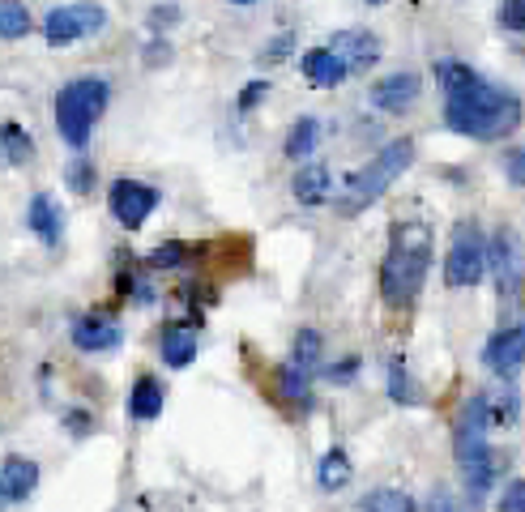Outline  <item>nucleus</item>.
I'll list each match as a JSON object with an SVG mask.
<instances>
[{
  "label": "nucleus",
  "mask_w": 525,
  "mask_h": 512,
  "mask_svg": "<svg viewBox=\"0 0 525 512\" xmlns=\"http://www.w3.org/2000/svg\"><path fill=\"white\" fill-rule=\"evenodd\" d=\"M436 82L444 90V124H449L457 137L500 141L508 133H517L521 99L513 90L491 86L487 77H479L470 64H461V60H440L436 64Z\"/></svg>",
  "instance_id": "nucleus-1"
},
{
  "label": "nucleus",
  "mask_w": 525,
  "mask_h": 512,
  "mask_svg": "<svg viewBox=\"0 0 525 512\" xmlns=\"http://www.w3.org/2000/svg\"><path fill=\"white\" fill-rule=\"evenodd\" d=\"M427 269H432V231L423 222H397L385 265H380V295H385V303H393V308L415 303L427 282Z\"/></svg>",
  "instance_id": "nucleus-2"
},
{
  "label": "nucleus",
  "mask_w": 525,
  "mask_h": 512,
  "mask_svg": "<svg viewBox=\"0 0 525 512\" xmlns=\"http://www.w3.org/2000/svg\"><path fill=\"white\" fill-rule=\"evenodd\" d=\"M487 423H491L487 393H474L453 423V461L461 470V483H466L470 500H483V491L496 483V453L487 444Z\"/></svg>",
  "instance_id": "nucleus-3"
},
{
  "label": "nucleus",
  "mask_w": 525,
  "mask_h": 512,
  "mask_svg": "<svg viewBox=\"0 0 525 512\" xmlns=\"http://www.w3.org/2000/svg\"><path fill=\"white\" fill-rule=\"evenodd\" d=\"M410 163H415V141L410 137H397V141H389V146H380V154L368 158V163L346 180L342 197H338V214L355 218L363 210H372V205L410 171Z\"/></svg>",
  "instance_id": "nucleus-4"
},
{
  "label": "nucleus",
  "mask_w": 525,
  "mask_h": 512,
  "mask_svg": "<svg viewBox=\"0 0 525 512\" xmlns=\"http://www.w3.org/2000/svg\"><path fill=\"white\" fill-rule=\"evenodd\" d=\"M107 99H111V86L103 77H77V82L60 86L56 94V128L65 137V146L73 150H86L90 146V133L99 116L107 111Z\"/></svg>",
  "instance_id": "nucleus-5"
},
{
  "label": "nucleus",
  "mask_w": 525,
  "mask_h": 512,
  "mask_svg": "<svg viewBox=\"0 0 525 512\" xmlns=\"http://www.w3.org/2000/svg\"><path fill=\"white\" fill-rule=\"evenodd\" d=\"M487 278V244L474 222H457L449 256H444V282L453 291H466V286H479Z\"/></svg>",
  "instance_id": "nucleus-6"
},
{
  "label": "nucleus",
  "mask_w": 525,
  "mask_h": 512,
  "mask_svg": "<svg viewBox=\"0 0 525 512\" xmlns=\"http://www.w3.org/2000/svg\"><path fill=\"white\" fill-rule=\"evenodd\" d=\"M103 26H107L103 5H56V9H47V18H43V39L52 47H69L77 39L99 35Z\"/></svg>",
  "instance_id": "nucleus-7"
},
{
  "label": "nucleus",
  "mask_w": 525,
  "mask_h": 512,
  "mask_svg": "<svg viewBox=\"0 0 525 512\" xmlns=\"http://www.w3.org/2000/svg\"><path fill=\"white\" fill-rule=\"evenodd\" d=\"M158 188L141 184V180H116L107 188V205H111V218L120 222L124 231H141L146 227V218L158 210Z\"/></svg>",
  "instance_id": "nucleus-8"
},
{
  "label": "nucleus",
  "mask_w": 525,
  "mask_h": 512,
  "mask_svg": "<svg viewBox=\"0 0 525 512\" xmlns=\"http://www.w3.org/2000/svg\"><path fill=\"white\" fill-rule=\"evenodd\" d=\"M487 274L496 278V291L500 299H517L521 282H525V256H521V244L513 231H496L487 248Z\"/></svg>",
  "instance_id": "nucleus-9"
},
{
  "label": "nucleus",
  "mask_w": 525,
  "mask_h": 512,
  "mask_svg": "<svg viewBox=\"0 0 525 512\" xmlns=\"http://www.w3.org/2000/svg\"><path fill=\"white\" fill-rule=\"evenodd\" d=\"M325 47L346 64V73H368L372 64L380 60V39L372 35V30H363V26L338 30V35H333Z\"/></svg>",
  "instance_id": "nucleus-10"
},
{
  "label": "nucleus",
  "mask_w": 525,
  "mask_h": 512,
  "mask_svg": "<svg viewBox=\"0 0 525 512\" xmlns=\"http://www.w3.org/2000/svg\"><path fill=\"white\" fill-rule=\"evenodd\" d=\"M423 94V77L419 73H389V77H380V82L372 86V103L380 111H389V116H402V111L415 107V99Z\"/></svg>",
  "instance_id": "nucleus-11"
},
{
  "label": "nucleus",
  "mask_w": 525,
  "mask_h": 512,
  "mask_svg": "<svg viewBox=\"0 0 525 512\" xmlns=\"http://www.w3.org/2000/svg\"><path fill=\"white\" fill-rule=\"evenodd\" d=\"M120 338H124V329L111 316L90 312V316H77L73 320V346L86 350V355H107V350L120 346Z\"/></svg>",
  "instance_id": "nucleus-12"
},
{
  "label": "nucleus",
  "mask_w": 525,
  "mask_h": 512,
  "mask_svg": "<svg viewBox=\"0 0 525 512\" xmlns=\"http://www.w3.org/2000/svg\"><path fill=\"white\" fill-rule=\"evenodd\" d=\"M35 487H39V466L30 457H5L0 461V495H5L9 504L30 500Z\"/></svg>",
  "instance_id": "nucleus-13"
},
{
  "label": "nucleus",
  "mask_w": 525,
  "mask_h": 512,
  "mask_svg": "<svg viewBox=\"0 0 525 512\" xmlns=\"http://www.w3.org/2000/svg\"><path fill=\"white\" fill-rule=\"evenodd\" d=\"M483 363L491 367V372H513L517 363H525V325H508V329H500L496 338L487 342V350H483Z\"/></svg>",
  "instance_id": "nucleus-14"
},
{
  "label": "nucleus",
  "mask_w": 525,
  "mask_h": 512,
  "mask_svg": "<svg viewBox=\"0 0 525 512\" xmlns=\"http://www.w3.org/2000/svg\"><path fill=\"white\" fill-rule=\"evenodd\" d=\"M26 222H30V231H35L47 248L60 244V231H65V214H60V205H56L52 192H35V197H30Z\"/></svg>",
  "instance_id": "nucleus-15"
},
{
  "label": "nucleus",
  "mask_w": 525,
  "mask_h": 512,
  "mask_svg": "<svg viewBox=\"0 0 525 512\" xmlns=\"http://www.w3.org/2000/svg\"><path fill=\"white\" fill-rule=\"evenodd\" d=\"M299 73L308 77L312 86H321V90H333V86H342L346 82V64L329 52V47H312V52L299 56Z\"/></svg>",
  "instance_id": "nucleus-16"
},
{
  "label": "nucleus",
  "mask_w": 525,
  "mask_h": 512,
  "mask_svg": "<svg viewBox=\"0 0 525 512\" xmlns=\"http://www.w3.org/2000/svg\"><path fill=\"white\" fill-rule=\"evenodd\" d=\"M291 192H295V201H299V205H308V210L325 205V201H329V192H333V175H329V167H325V163H304V167L295 171Z\"/></svg>",
  "instance_id": "nucleus-17"
},
{
  "label": "nucleus",
  "mask_w": 525,
  "mask_h": 512,
  "mask_svg": "<svg viewBox=\"0 0 525 512\" xmlns=\"http://www.w3.org/2000/svg\"><path fill=\"white\" fill-rule=\"evenodd\" d=\"M163 406H167L163 384H158L154 376H137L133 393H129V414H133V419L150 423V419H158V414H163Z\"/></svg>",
  "instance_id": "nucleus-18"
},
{
  "label": "nucleus",
  "mask_w": 525,
  "mask_h": 512,
  "mask_svg": "<svg viewBox=\"0 0 525 512\" xmlns=\"http://www.w3.org/2000/svg\"><path fill=\"white\" fill-rule=\"evenodd\" d=\"M197 329H188V325H171L163 333V342H158V350H163V363L167 367H188L197 359Z\"/></svg>",
  "instance_id": "nucleus-19"
},
{
  "label": "nucleus",
  "mask_w": 525,
  "mask_h": 512,
  "mask_svg": "<svg viewBox=\"0 0 525 512\" xmlns=\"http://www.w3.org/2000/svg\"><path fill=\"white\" fill-rule=\"evenodd\" d=\"M0 154H5L9 167H26L30 158H35V141H30V133L22 124H0Z\"/></svg>",
  "instance_id": "nucleus-20"
},
{
  "label": "nucleus",
  "mask_w": 525,
  "mask_h": 512,
  "mask_svg": "<svg viewBox=\"0 0 525 512\" xmlns=\"http://www.w3.org/2000/svg\"><path fill=\"white\" fill-rule=\"evenodd\" d=\"M278 384H282V397H286L291 406H299V410L312 406V372H304V367H295V363H286V367H278Z\"/></svg>",
  "instance_id": "nucleus-21"
},
{
  "label": "nucleus",
  "mask_w": 525,
  "mask_h": 512,
  "mask_svg": "<svg viewBox=\"0 0 525 512\" xmlns=\"http://www.w3.org/2000/svg\"><path fill=\"white\" fill-rule=\"evenodd\" d=\"M316 141H321V120H316V116L295 120V124H291V133H286V158L304 163V158L316 150Z\"/></svg>",
  "instance_id": "nucleus-22"
},
{
  "label": "nucleus",
  "mask_w": 525,
  "mask_h": 512,
  "mask_svg": "<svg viewBox=\"0 0 525 512\" xmlns=\"http://www.w3.org/2000/svg\"><path fill=\"white\" fill-rule=\"evenodd\" d=\"M350 457L342 453V448H333V453H325L321 457V466H316V483H321L325 491H342L346 483H350Z\"/></svg>",
  "instance_id": "nucleus-23"
},
{
  "label": "nucleus",
  "mask_w": 525,
  "mask_h": 512,
  "mask_svg": "<svg viewBox=\"0 0 525 512\" xmlns=\"http://www.w3.org/2000/svg\"><path fill=\"white\" fill-rule=\"evenodd\" d=\"M363 512H415V500H410L406 491H397V487H376L368 491L359 500Z\"/></svg>",
  "instance_id": "nucleus-24"
},
{
  "label": "nucleus",
  "mask_w": 525,
  "mask_h": 512,
  "mask_svg": "<svg viewBox=\"0 0 525 512\" xmlns=\"http://www.w3.org/2000/svg\"><path fill=\"white\" fill-rule=\"evenodd\" d=\"M30 30H35V22H30V9L5 0V5H0V39L13 43V39H26Z\"/></svg>",
  "instance_id": "nucleus-25"
},
{
  "label": "nucleus",
  "mask_w": 525,
  "mask_h": 512,
  "mask_svg": "<svg viewBox=\"0 0 525 512\" xmlns=\"http://www.w3.org/2000/svg\"><path fill=\"white\" fill-rule=\"evenodd\" d=\"M321 350H325V338L316 329H299L295 333V346H291V363L304 367V372H312L316 363H321Z\"/></svg>",
  "instance_id": "nucleus-26"
},
{
  "label": "nucleus",
  "mask_w": 525,
  "mask_h": 512,
  "mask_svg": "<svg viewBox=\"0 0 525 512\" xmlns=\"http://www.w3.org/2000/svg\"><path fill=\"white\" fill-rule=\"evenodd\" d=\"M389 397H393V402L397 406H419V384L415 380H410V372H406V363L402 359H393L389 363Z\"/></svg>",
  "instance_id": "nucleus-27"
},
{
  "label": "nucleus",
  "mask_w": 525,
  "mask_h": 512,
  "mask_svg": "<svg viewBox=\"0 0 525 512\" xmlns=\"http://www.w3.org/2000/svg\"><path fill=\"white\" fill-rule=\"evenodd\" d=\"M427 512H470V504L461 500L453 487H432V495H427Z\"/></svg>",
  "instance_id": "nucleus-28"
},
{
  "label": "nucleus",
  "mask_w": 525,
  "mask_h": 512,
  "mask_svg": "<svg viewBox=\"0 0 525 512\" xmlns=\"http://www.w3.org/2000/svg\"><path fill=\"white\" fill-rule=\"evenodd\" d=\"M496 22L508 30V35H525V0H508V5H500Z\"/></svg>",
  "instance_id": "nucleus-29"
},
{
  "label": "nucleus",
  "mask_w": 525,
  "mask_h": 512,
  "mask_svg": "<svg viewBox=\"0 0 525 512\" xmlns=\"http://www.w3.org/2000/svg\"><path fill=\"white\" fill-rule=\"evenodd\" d=\"M65 184H69L73 192H90V188H94V163H86V158H77V163H69Z\"/></svg>",
  "instance_id": "nucleus-30"
},
{
  "label": "nucleus",
  "mask_w": 525,
  "mask_h": 512,
  "mask_svg": "<svg viewBox=\"0 0 525 512\" xmlns=\"http://www.w3.org/2000/svg\"><path fill=\"white\" fill-rule=\"evenodd\" d=\"M496 512H525V478H513V483H504Z\"/></svg>",
  "instance_id": "nucleus-31"
},
{
  "label": "nucleus",
  "mask_w": 525,
  "mask_h": 512,
  "mask_svg": "<svg viewBox=\"0 0 525 512\" xmlns=\"http://www.w3.org/2000/svg\"><path fill=\"white\" fill-rule=\"evenodd\" d=\"M487 414H491V423H513L517 419V393L508 389L504 397H496V406H491V397H487Z\"/></svg>",
  "instance_id": "nucleus-32"
},
{
  "label": "nucleus",
  "mask_w": 525,
  "mask_h": 512,
  "mask_svg": "<svg viewBox=\"0 0 525 512\" xmlns=\"http://www.w3.org/2000/svg\"><path fill=\"white\" fill-rule=\"evenodd\" d=\"M291 47H295V35H291V30H282V35H278L274 43H265L261 64H278V60H286V56H291Z\"/></svg>",
  "instance_id": "nucleus-33"
},
{
  "label": "nucleus",
  "mask_w": 525,
  "mask_h": 512,
  "mask_svg": "<svg viewBox=\"0 0 525 512\" xmlns=\"http://www.w3.org/2000/svg\"><path fill=\"white\" fill-rule=\"evenodd\" d=\"M504 175H508V184L525 188V146L508 150V158H504Z\"/></svg>",
  "instance_id": "nucleus-34"
},
{
  "label": "nucleus",
  "mask_w": 525,
  "mask_h": 512,
  "mask_svg": "<svg viewBox=\"0 0 525 512\" xmlns=\"http://www.w3.org/2000/svg\"><path fill=\"white\" fill-rule=\"evenodd\" d=\"M180 261H184V244H163L150 256L154 269H180Z\"/></svg>",
  "instance_id": "nucleus-35"
},
{
  "label": "nucleus",
  "mask_w": 525,
  "mask_h": 512,
  "mask_svg": "<svg viewBox=\"0 0 525 512\" xmlns=\"http://www.w3.org/2000/svg\"><path fill=\"white\" fill-rule=\"evenodd\" d=\"M355 372H359V359L350 355V359H342V363H329V367H325V380H329V384H350V380H355Z\"/></svg>",
  "instance_id": "nucleus-36"
},
{
  "label": "nucleus",
  "mask_w": 525,
  "mask_h": 512,
  "mask_svg": "<svg viewBox=\"0 0 525 512\" xmlns=\"http://www.w3.org/2000/svg\"><path fill=\"white\" fill-rule=\"evenodd\" d=\"M265 94H269L265 82H248V86L240 90V111H252V107H257V103L265 99Z\"/></svg>",
  "instance_id": "nucleus-37"
},
{
  "label": "nucleus",
  "mask_w": 525,
  "mask_h": 512,
  "mask_svg": "<svg viewBox=\"0 0 525 512\" xmlns=\"http://www.w3.org/2000/svg\"><path fill=\"white\" fill-rule=\"evenodd\" d=\"M175 18H180V9H175V5H158V9H150V26L158 30V26H167V22H175Z\"/></svg>",
  "instance_id": "nucleus-38"
},
{
  "label": "nucleus",
  "mask_w": 525,
  "mask_h": 512,
  "mask_svg": "<svg viewBox=\"0 0 525 512\" xmlns=\"http://www.w3.org/2000/svg\"><path fill=\"white\" fill-rule=\"evenodd\" d=\"M5 504H9V500H5V495H0V512H5Z\"/></svg>",
  "instance_id": "nucleus-39"
}]
</instances>
